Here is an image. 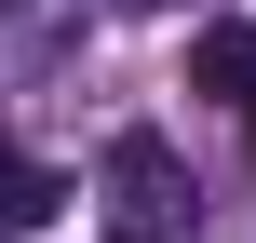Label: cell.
<instances>
[{"instance_id":"cell-1","label":"cell","mask_w":256,"mask_h":243,"mask_svg":"<svg viewBox=\"0 0 256 243\" xmlns=\"http://www.w3.org/2000/svg\"><path fill=\"white\" fill-rule=\"evenodd\" d=\"M202 216V189H189V162H176V135H108V162H94V230L108 243H189Z\"/></svg>"},{"instance_id":"cell-2","label":"cell","mask_w":256,"mask_h":243,"mask_svg":"<svg viewBox=\"0 0 256 243\" xmlns=\"http://www.w3.org/2000/svg\"><path fill=\"white\" fill-rule=\"evenodd\" d=\"M189 95H216L230 135L256 149V27H202V41H189Z\"/></svg>"},{"instance_id":"cell-3","label":"cell","mask_w":256,"mask_h":243,"mask_svg":"<svg viewBox=\"0 0 256 243\" xmlns=\"http://www.w3.org/2000/svg\"><path fill=\"white\" fill-rule=\"evenodd\" d=\"M54 203H68V176H54V162H27V149H0V243L54 230Z\"/></svg>"},{"instance_id":"cell-4","label":"cell","mask_w":256,"mask_h":243,"mask_svg":"<svg viewBox=\"0 0 256 243\" xmlns=\"http://www.w3.org/2000/svg\"><path fill=\"white\" fill-rule=\"evenodd\" d=\"M122 14H162V0H122Z\"/></svg>"}]
</instances>
